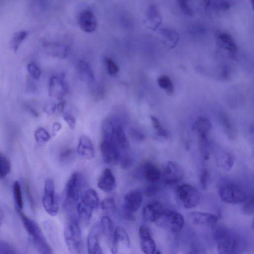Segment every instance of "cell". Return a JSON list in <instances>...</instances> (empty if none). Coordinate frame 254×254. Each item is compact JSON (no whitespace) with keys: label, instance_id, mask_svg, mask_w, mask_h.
Returning <instances> with one entry per match:
<instances>
[{"label":"cell","instance_id":"cell-49","mask_svg":"<svg viewBox=\"0 0 254 254\" xmlns=\"http://www.w3.org/2000/svg\"><path fill=\"white\" fill-rule=\"evenodd\" d=\"M61 125L58 123H56L53 125V128L55 131H58L61 128Z\"/></svg>","mask_w":254,"mask_h":254},{"label":"cell","instance_id":"cell-46","mask_svg":"<svg viewBox=\"0 0 254 254\" xmlns=\"http://www.w3.org/2000/svg\"><path fill=\"white\" fill-rule=\"evenodd\" d=\"M63 118L69 128L71 129H73L76 124L74 117L69 113H64L63 114Z\"/></svg>","mask_w":254,"mask_h":254},{"label":"cell","instance_id":"cell-17","mask_svg":"<svg viewBox=\"0 0 254 254\" xmlns=\"http://www.w3.org/2000/svg\"><path fill=\"white\" fill-rule=\"evenodd\" d=\"M216 41L219 47L227 51L231 57H234L238 47L231 35L225 32L218 33L216 36Z\"/></svg>","mask_w":254,"mask_h":254},{"label":"cell","instance_id":"cell-4","mask_svg":"<svg viewBox=\"0 0 254 254\" xmlns=\"http://www.w3.org/2000/svg\"><path fill=\"white\" fill-rule=\"evenodd\" d=\"M84 187L82 175L78 173H73L67 181L65 189L64 204L66 207L72 206L78 202L81 198Z\"/></svg>","mask_w":254,"mask_h":254},{"label":"cell","instance_id":"cell-9","mask_svg":"<svg viewBox=\"0 0 254 254\" xmlns=\"http://www.w3.org/2000/svg\"><path fill=\"white\" fill-rule=\"evenodd\" d=\"M142 199V194L138 190H131L124 196V210L125 217L128 220L133 221L134 217L133 213L138 210Z\"/></svg>","mask_w":254,"mask_h":254},{"label":"cell","instance_id":"cell-6","mask_svg":"<svg viewBox=\"0 0 254 254\" xmlns=\"http://www.w3.org/2000/svg\"><path fill=\"white\" fill-rule=\"evenodd\" d=\"M161 228L171 233L180 232L185 224L183 216L174 210L165 209L163 213L155 223Z\"/></svg>","mask_w":254,"mask_h":254},{"label":"cell","instance_id":"cell-48","mask_svg":"<svg viewBox=\"0 0 254 254\" xmlns=\"http://www.w3.org/2000/svg\"><path fill=\"white\" fill-rule=\"evenodd\" d=\"M65 105V102L64 101H62L57 104L56 106V111L58 112L59 113H62L63 112L64 107Z\"/></svg>","mask_w":254,"mask_h":254},{"label":"cell","instance_id":"cell-35","mask_svg":"<svg viewBox=\"0 0 254 254\" xmlns=\"http://www.w3.org/2000/svg\"><path fill=\"white\" fill-rule=\"evenodd\" d=\"M150 118L157 135L160 137H167L168 135V132L162 125L158 119L154 116H150Z\"/></svg>","mask_w":254,"mask_h":254},{"label":"cell","instance_id":"cell-19","mask_svg":"<svg viewBox=\"0 0 254 254\" xmlns=\"http://www.w3.org/2000/svg\"><path fill=\"white\" fill-rule=\"evenodd\" d=\"M77 152L82 158L91 159L95 156V150L90 138L86 136H81L78 140Z\"/></svg>","mask_w":254,"mask_h":254},{"label":"cell","instance_id":"cell-13","mask_svg":"<svg viewBox=\"0 0 254 254\" xmlns=\"http://www.w3.org/2000/svg\"><path fill=\"white\" fill-rule=\"evenodd\" d=\"M48 91L50 97L59 100L62 99L67 91V86L64 76L55 75L51 77Z\"/></svg>","mask_w":254,"mask_h":254},{"label":"cell","instance_id":"cell-2","mask_svg":"<svg viewBox=\"0 0 254 254\" xmlns=\"http://www.w3.org/2000/svg\"><path fill=\"white\" fill-rule=\"evenodd\" d=\"M64 238L66 246L72 254H81L83 248L81 231L78 220L71 216L64 230Z\"/></svg>","mask_w":254,"mask_h":254},{"label":"cell","instance_id":"cell-12","mask_svg":"<svg viewBox=\"0 0 254 254\" xmlns=\"http://www.w3.org/2000/svg\"><path fill=\"white\" fill-rule=\"evenodd\" d=\"M139 244L145 254H154L156 252V244L152 238L151 230L146 225H142L138 230Z\"/></svg>","mask_w":254,"mask_h":254},{"label":"cell","instance_id":"cell-32","mask_svg":"<svg viewBox=\"0 0 254 254\" xmlns=\"http://www.w3.org/2000/svg\"><path fill=\"white\" fill-rule=\"evenodd\" d=\"M13 194L17 208L22 209L23 207V201L21 186L18 181H15L13 184Z\"/></svg>","mask_w":254,"mask_h":254},{"label":"cell","instance_id":"cell-8","mask_svg":"<svg viewBox=\"0 0 254 254\" xmlns=\"http://www.w3.org/2000/svg\"><path fill=\"white\" fill-rule=\"evenodd\" d=\"M55 182L52 179L46 180L42 204L45 211L51 216L56 215L59 208V200L55 194Z\"/></svg>","mask_w":254,"mask_h":254},{"label":"cell","instance_id":"cell-43","mask_svg":"<svg viewBox=\"0 0 254 254\" xmlns=\"http://www.w3.org/2000/svg\"><path fill=\"white\" fill-rule=\"evenodd\" d=\"M177 3L184 13L188 16H191L192 15V10L187 1L178 0Z\"/></svg>","mask_w":254,"mask_h":254},{"label":"cell","instance_id":"cell-31","mask_svg":"<svg viewBox=\"0 0 254 254\" xmlns=\"http://www.w3.org/2000/svg\"><path fill=\"white\" fill-rule=\"evenodd\" d=\"M159 86L166 90L169 95H172L174 91V86L171 79L166 75H161L157 80Z\"/></svg>","mask_w":254,"mask_h":254},{"label":"cell","instance_id":"cell-37","mask_svg":"<svg viewBox=\"0 0 254 254\" xmlns=\"http://www.w3.org/2000/svg\"><path fill=\"white\" fill-rule=\"evenodd\" d=\"M34 136L37 142L40 144L47 142L51 138L49 133L43 127H39L36 129Z\"/></svg>","mask_w":254,"mask_h":254},{"label":"cell","instance_id":"cell-11","mask_svg":"<svg viewBox=\"0 0 254 254\" xmlns=\"http://www.w3.org/2000/svg\"><path fill=\"white\" fill-rule=\"evenodd\" d=\"M184 176V171L178 163L170 161L166 164L163 172V178L166 184H176L180 182Z\"/></svg>","mask_w":254,"mask_h":254},{"label":"cell","instance_id":"cell-27","mask_svg":"<svg viewBox=\"0 0 254 254\" xmlns=\"http://www.w3.org/2000/svg\"><path fill=\"white\" fill-rule=\"evenodd\" d=\"M211 127L212 125L209 120L203 116L199 117L193 125L198 136H208Z\"/></svg>","mask_w":254,"mask_h":254},{"label":"cell","instance_id":"cell-21","mask_svg":"<svg viewBox=\"0 0 254 254\" xmlns=\"http://www.w3.org/2000/svg\"><path fill=\"white\" fill-rule=\"evenodd\" d=\"M99 226L93 227L89 232L87 240L88 254H104L99 243Z\"/></svg>","mask_w":254,"mask_h":254},{"label":"cell","instance_id":"cell-10","mask_svg":"<svg viewBox=\"0 0 254 254\" xmlns=\"http://www.w3.org/2000/svg\"><path fill=\"white\" fill-rule=\"evenodd\" d=\"M100 150L103 159L106 163H117L120 162L122 152L107 138L102 137Z\"/></svg>","mask_w":254,"mask_h":254},{"label":"cell","instance_id":"cell-50","mask_svg":"<svg viewBox=\"0 0 254 254\" xmlns=\"http://www.w3.org/2000/svg\"><path fill=\"white\" fill-rule=\"evenodd\" d=\"M186 254H198V253L195 250L193 249L190 250Z\"/></svg>","mask_w":254,"mask_h":254},{"label":"cell","instance_id":"cell-47","mask_svg":"<svg viewBox=\"0 0 254 254\" xmlns=\"http://www.w3.org/2000/svg\"><path fill=\"white\" fill-rule=\"evenodd\" d=\"M72 151L71 149H66L61 154V158L62 160H68L72 155Z\"/></svg>","mask_w":254,"mask_h":254},{"label":"cell","instance_id":"cell-44","mask_svg":"<svg viewBox=\"0 0 254 254\" xmlns=\"http://www.w3.org/2000/svg\"><path fill=\"white\" fill-rule=\"evenodd\" d=\"M159 191V188L155 185L148 186L144 190V194L148 197L155 196Z\"/></svg>","mask_w":254,"mask_h":254},{"label":"cell","instance_id":"cell-20","mask_svg":"<svg viewBox=\"0 0 254 254\" xmlns=\"http://www.w3.org/2000/svg\"><path fill=\"white\" fill-rule=\"evenodd\" d=\"M115 186L116 180L112 171L109 168L105 169L98 180V187L105 192H110Z\"/></svg>","mask_w":254,"mask_h":254},{"label":"cell","instance_id":"cell-22","mask_svg":"<svg viewBox=\"0 0 254 254\" xmlns=\"http://www.w3.org/2000/svg\"><path fill=\"white\" fill-rule=\"evenodd\" d=\"M44 47L48 54L55 58L63 59L68 53V48L63 44L47 42L44 43Z\"/></svg>","mask_w":254,"mask_h":254},{"label":"cell","instance_id":"cell-18","mask_svg":"<svg viewBox=\"0 0 254 254\" xmlns=\"http://www.w3.org/2000/svg\"><path fill=\"white\" fill-rule=\"evenodd\" d=\"M189 217L194 224L201 226H213L218 221V217L216 215L199 211L191 212Z\"/></svg>","mask_w":254,"mask_h":254},{"label":"cell","instance_id":"cell-23","mask_svg":"<svg viewBox=\"0 0 254 254\" xmlns=\"http://www.w3.org/2000/svg\"><path fill=\"white\" fill-rule=\"evenodd\" d=\"M142 169L143 177L148 182L155 183L160 180V171L158 167L152 162L145 163Z\"/></svg>","mask_w":254,"mask_h":254},{"label":"cell","instance_id":"cell-29","mask_svg":"<svg viewBox=\"0 0 254 254\" xmlns=\"http://www.w3.org/2000/svg\"><path fill=\"white\" fill-rule=\"evenodd\" d=\"M198 146L202 157L205 160H208L211 152V147L208 136H198Z\"/></svg>","mask_w":254,"mask_h":254},{"label":"cell","instance_id":"cell-15","mask_svg":"<svg viewBox=\"0 0 254 254\" xmlns=\"http://www.w3.org/2000/svg\"><path fill=\"white\" fill-rule=\"evenodd\" d=\"M80 28L85 32H92L96 28L97 21L94 12L89 9L82 11L78 18Z\"/></svg>","mask_w":254,"mask_h":254},{"label":"cell","instance_id":"cell-3","mask_svg":"<svg viewBox=\"0 0 254 254\" xmlns=\"http://www.w3.org/2000/svg\"><path fill=\"white\" fill-rule=\"evenodd\" d=\"M219 194L223 201L230 204L243 202L247 198L244 188L241 184L233 182H226L221 185Z\"/></svg>","mask_w":254,"mask_h":254},{"label":"cell","instance_id":"cell-34","mask_svg":"<svg viewBox=\"0 0 254 254\" xmlns=\"http://www.w3.org/2000/svg\"><path fill=\"white\" fill-rule=\"evenodd\" d=\"M221 122L223 129L227 135L231 139L234 138L237 133L234 125L225 117H222Z\"/></svg>","mask_w":254,"mask_h":254},{"label":"cell","instance_id":"cell-14","mask_svg":"<svg viewBox=\"0 0 254 254\" xmlns=\"http://www.w3.org/2000/svg\"><path fill=\"white\" fill-rule=\"evenodd\" d=\"M130 240L126 231L121 227L115 229L114 236L111 245V251L112 254H117L120 247L128 248L130 246Z\"/></svg>","mask_w":254,"mask_h":254},{"label":"cell","instance_id":"cell-28","mask_svg":"<svg viewBox=\"0 0 254 254\" xmlns=\"http://www.w3.org/2000/svg\"><path fill=\"white\" fill-rule=\"evenodd\" d=\"M218 153L217 157L218 165L222 169L230 170L234 164L232 157L229 153L222 149Z\"/></svg>","mask_w":254,"mask_h":254},{"label":"cell","instance_id":"cell-26","mask_svg":"<svg viewBox=\"0 0 254 254\" xmlns=\"http://www.w3.org/2000/svg\"><path fill=\"white\" fill-rule=\"evenodd\" d=\"M80 201L93 210L98 207L99 204L98 194L92 189H88L83 191Z\"/></svg>","mask_w":254,"mask_h":254},{"label":"cell","instance_id":"cell-36","mask_svg":"<svg viewBox=\"0 0 254 254\" xmlns=\"http://www.w3.org/2000/svg\"><path fill=\"white\" fill-rule=\"evenodd\" d=\"M100 204L102 209L108 214H113L116 211V203L113 198H106L101 201Z\"/></svg>","mask_w":254,"mask_h":254},{"label":"cell","instance_id":"cell-53","mask_svg":"<svg viewBox=\"0 0 254 254\" xmlns=\"http://www.w3.org/2000/svg\"><path fill=\"white\" fill-rule=\"evenodd\" d=\"M252 227L253 228H254V220H253V223H252Z\"/></svg>","mask_w":254,"mask_h":254},{"label":"cell","instance_id":"cell-51","mask_svg":"<svg viewBox=\"0 0 254 254\" xmlns=\"http://www.w3.org/2000/svg\"><path fill=\"white\" fill-rule=\"evenodd\" d=\"M251 3H252V6L253 9L254 10V0H252L251 1Z\"/></svg>","mask_w":254,"mask_h":254},{"label":"cell","instance_id":"cell-5","mask_svg":"<svg viewBox=\"0 0 254 254\" xmlns=\"http://www.w3.org/2000/svg\"><path fill=\"white\" fill-rule=\"evenodd\" d=\"M214 235L218 254H236L237 241L232 232L226 228L219 227L216 229Z\"/></svg>","mask_w":254,"mask_h":254},{"label":"cell","instance_id":"cell-41","mask_svg":"<svg viewBox=\"0 0 254 254\" xmlns=\"http://www.w3.org/2000/svg\"><path fill=\"white\" fill-rule=\"evenodd\" d=\"M119 163L121 165V167L123 169H128L130 168L133 163L132 158L127 154H122Z\"/></svg>","mask_w":254,"mask_h":254},{"label":"cell","instance_id":"cell-1","mask_svg":"<svg viewBox=\"0 0 254 254\" xmlns=\"http://www.w3.org/2000/svg\"><path fill=\"white\" fill-rule=\"evenodd\" d=\"M102 137L108 138L121 152L127 150L129 143L122 124L115 118L105 120L102 125Z\"/></svg>","mask_w":254,"mask_h":254},{"label":"cell","instance_id":"cell-16","mask_svg":"<svg viewBox=\"0 0 254 254\" xmlns=\"http://www.w3.org/2000/svg\"><path fill=\"white\" fill-rule=\"evenodd\" d=\"M164 206L158 202L146 205L143 209L142 215L147 221L156 223L165 210Z\"/></svg>","mask_w":254,"mask_h":254},{"label":"cell","instance_id":"cell-45","mask_svg":"<svg viewBox=\"0 0 254 254\" xmlns=\"http://www.w3.org/2000/svg\"><path fill=\"white\" fill-rule=\"evenodd\" d=\"M244 205V210L247 213H251L254 211V198H247Z\"/></svg>","mask_w":254,"mask_h":254},{"label":"cell","instance_id":"cell-39","mask_svg":"<svg viewBox=\"0 0 254 254\" xmlns=\"http://www.w3.org/2000/svg\"><path fill=\"white\" fill-rule=\"evenodd\" d=\"M105 63L108 73L111 75H115L119 71V67L116 63L111 58H107Z\"/></svg>","mask_w":254,"mask_h":254},{"label":"cell","instance_id":"cell-30","mask_svg":"<svg viewBox=\"0 0 254 254\" xmlns=\"http://www.w3.org/2000/svg\"><path fill=\"white\" fill-rule=\"evenodd\" d=\"M28 33L25 30H20L15 33L12 36L10 42V46L12 50L16 52L19 48L21 43L25 39Z\"/></svg>","mask_w":254,"mask_h":254},{"label":"cell","instance_id":"cell-52","mask_svg":"<svg viewBox=\"0 0 254 254\" xmlns=\"http://www.w3.org/2000/svg\"><path fill=\"white\" fill-rule=\"evenodd\" d=\"M154 254H161V253L159 251H157Z\"/></svg>","mask_w":254,"mask_h":254},{"label":"cell","instance_id":"cell-25","mask_svg":"<svg viewBox=\"0 0 254 254\" xmlns=\"http://www.w3.org/2000/svg\"><path fill=\"white\" fill-rule=\"evenodd\" d=\"M77 70L80 78L83 81L93 83L94 76L89 64L85 61H79L77 64Z\"/></svg>","mask_w":254,"mask_h":254},{"label":"cell","instance_id":"cell-7","mask_svg":"<svg viewBox=\"0 0 254 254\" xmlns=\"http://www.w3.org/2000/svg\"><path fill=\"white\" fill-rule=\"evenodd\" d=\"M176 193L178 200L184 208H192L200 202L201 196L199 191L190 185L183 184L179 186Z\"/></svg>","mask_w":254,"mask_h":254},{"label":"cell","instance_id":"cell-42","mask_svg":"<svg viewBox=\"0 0 254 254\" xmlns=\"http://www.w3.org/2000/svg\"><path fill=\"white\" fill-rule=\"evenodd\" d=\"M209 180V174L207 170H203L199 176V182L201 188L206 189Z\"/></svg>","mask_w":254,"mask_h":254},{"label":"cell","instance_id":"cell-24","mask_svg":"<svg viewBox=\"0 0 254 254\" xmlns=\"http://www.w3.org/2000/svg\"><path fill=\"white\" fill-rule=\"evenodd\" d=\"M99 228L101 233L111 243L113 239L115 229L112 220L108 216H104L102 217Z\"/></svg>","mask_w":254,"mask_h":254},{"label":"cell","instance_id":"cell-40","mask_svg":"<svg viewBox=\"0 0 254 254\" xmlns=\"http://www.w3.org/2000/svg\"><path fill=\"white\" fill-rule=\"evenodd\" d=\"M0 254H18V253L14 248L8 243L0 241Z\"/></svg>","mask_w":254,"mask_h":254},{"label":"cell","instance_id":"cell-38","mask_svg":"<svg viewBox=\"0 0 254 254\" xmlns=\"http://www.w3.org/2000/svg\"><path fill=\"white\" fill-rule=\"evenodd\" d=\"M27 69L30 75L34 79H38L41 74L39 66L34 62H30L27 65Z\"/></svg>","mask_w":254,"mask_h":254},{"label":"cell","instance_id":"cell-33","mask_svg":"<svg viewBox=\"0 0 254 254\" xmlns=\"http://www.w3.org/2000/svg\"><path fill=\"white\" fill-rule=\"evenodd\" d=\"M11 163L8 158L4 155H0V177L4 178L10 172Z\"/></svg>","mask_w":254,"mask_h":254}]
</instances>
